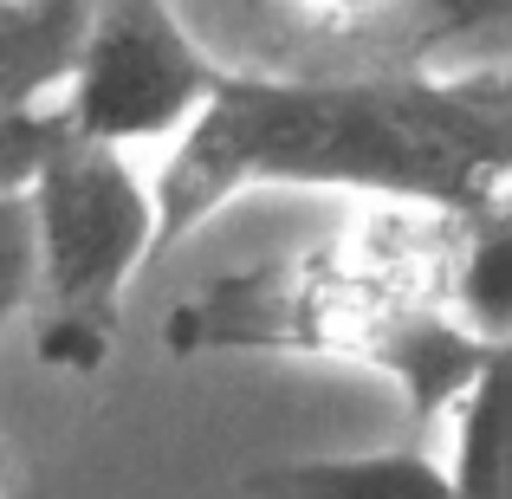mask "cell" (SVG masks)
I'll list each match as a JSON object with an SVG mask.
<instances>
[{
    "label": "cell",
    "instance_id": "1",
    "mask_svg": "<svg viewBox=\"0 0 512 499\" xmlns=\"http://www.w3.org/2000/svg\"><path fill=\"white\" fill-rule=\"evenodd\" d=\"M260 188L512 214V78L474 72H221L201 117L150 175L156 253Z\"/></svg>",
    "mask_w": 512,
    "mask_h": 499
},
{
    "label": "cell",
    "instance_id": "2",
    "mask_svg": "<svg viewBox=\"0 0 512 499\" xmlns=\"http://www.w3.org/2000/svg\"><path fill=\"white\" fill-rule=\"evenodd\" d=\"M467 234L474 221L370 201L325 247L201 279L169 305L163 344L175 357L350 363L383 376L415 428H441L506 363V344L454 318Z\"/></svg>",
    "mask_w": 512,
    "mask_h": 499
},
{
    "label": "cell",
    "instance_id": "3",
    "mask_svg": "<svg viewBox=\"0 0 512 499\" xmlns=\"http://www.w3.org/2000/svg\"><path fill=\"white\" fill-rule=\"evenodd\" d=\"M33 221V357L59 376H98L124 331V299L156 260V195L124 150L59 124L26 182Z\"/></svg>",
    "mask_w": 512,
    "mask_h": 499
},
{
    "label": "cell",
    "instance_id": "4",
    "mask_svg": "<svg viewBox=\"0 0 512 499\" xmlns=\"http://www.w3.org/2000/svg\"><path fill=\"white\" fill-rule=\"evenodd\" d=\"M227 65L188 33L175 0H85L52 117L104 150L169 143L201 117Z\"/></svg>",
    "mask_w": 512,
    "mask_h": 499
},
{
    "label": "cell",
    "instance_id": "5",
    "mask_svg": "<svg viewBox=\"0 0 512 499\" xmlns=\"http://www.w3.org/2000/svg\"><path fill=\"white\" fill-rule=\"evenodd\" d=\"M253 499H467L441 454L422 441L402 448H363V454H305L247 474Z\"/></svg>",
    "mask_w": 512,
    "mask_h": 499
},
{
    "label": "cell",
    "instance_id": "6",
    "mask_svg": "<svg viewBox=\"0 0 512 499\" xmlns=\"http://www.w3.org/2000/svg\"><path fill=\"white\" fill-rule=\"evenodd\" d=\"M85 0H0V98L52 104L78 46Z\"/></svg>",
    "mask_w": 512,
    "mask_h": 499
},
{
    "label": "cell",
    "instance_id": "7",
    "mask_svg": "<svg viewBox=\"0 0 512 499\" xmlns=\"http://www.w3.org/2000/svg\"><path fill=\"white\" fill-rule=\"evenodd\" d=\"M454 422V448H448V474L467 499H506V448H500V422H493V383H480Z\"/></svg>",
    "mask_w": 512,
    "mask_h": 499
},
{
    "label": "cell",
    "instance_id": "8",
    "mask_svg": "<svg viewBox=\"0 0 512 499\" xmlns=\"http://www.w3.org/2000/svg\"><path fill=\"white\" fill-rule=\"evenodd\" d=\"M52 137H59L52 104H13V98H0V195H26V182H33L39 156L52 150Z\"/></svg>",
    "mask_w": 512,
    "mask_h": 499
},
{
    "label": "cell",
    "instance_id": "9",
    "mask_svg": "<svg viewBox=\"0 0 512 499\" xmlns=\"http://www.w3.org/2000/svg\"><path fill=\"white\" fill-rule=\"evenodd\" d=\"M33 312V221L26 195H0V331Z\"/></svg>",
    "mask_w": 512,
    "mask_h": 499
},
{
    "label": "cell",
    "instance_id": "10",
    "mask_svg": "<svg viewBox=\"0 0 512 499\" xmlns=\"http://www.w3.org/2000/svg\"><path fill=\"white\" fill-rule=\"evenodd\" d=\"M286 7H299V20L331 26V33H357L370 20H389L402 0H286Z\"/></svg>",
    "mask_w": 512,
    "mask_h": 499
},
{
    "label": "cell",
    "instance_id": "11",
    "mask_svg": "<svg viewBox=\"0 0 512 499\" xmlns=\"http://www.w3.org/2000/svg\"><path fill=\"white\" fill-rule=\"evenodd\" d=\"M13 480H20V467H13V448L0 441V499H13Z\"/></svg>",
    "mask_w": 512,
    "mask_h": 499
}]
</instances>
